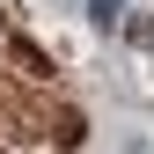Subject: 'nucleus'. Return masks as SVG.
<instances>
[{
    "label": "nucleus",
    "instance_id": "nucleus-2",
    "mask_svg": "<svg viewBox=\"0 0 154 154\" xmlns=\"http://www.w3.org/2000/svg\"><path fill=\"white\" fill-rule=\"evenodd\" d=\"M51 140H59V147H81V140H88V118H81L73 103H59V110H51Z\"/></svg>",
    "mask_w": 154,
    "mask_h": 154
},
{
    "label": "nucleus",
    "instance_id": "nucleus-4",
    "mask_svg": "<svg viewBox=\"0 0 154 154\" xmlns=\"http://www.w3.org/2000/svg\"><path fill=\"white\" fill-rule=\"evenodd\" d=\"M88 8H95V22H103V29L118 22V0H88Z\"/></svg>",
    "mask_w": 154,
    "mask_h": 154
},
{
    "label": "nucleus",
    "instance_id": "nucleus-3",
    "mask_svg": "<svg viewBox=\"0 0 154 154\" xmlns=\"http://www.w3.org/2000/svg\"><path fill=\"white\" fill-rule=\"evenodd\" d=\"M125 37H132L140 51H154V15H125Z\"/></svg>",
    "mask_w": 154,
    "mask_h": 154
},
{
    "label": "nucleus",
    "instance_id": "nucleus-1",
    "mask_svg": "<svg viewBox=\"0 0 154 154\" xmlns=\"http://www.w3.org/2000/svg\"><path fill=\"white\" fill-rule=\"evenodd\" d=\"M8 59H15V66H22V73H29V81H51V59H44V51H37V44H29V37H8Z\"/></svg>",
    "mask_w": 154,
    "mask_h": 154
},
{
    "label": "nucleus",
    "instance_id": "nucleus-5",
    "mask_svg": "<svg viewBox=\"0 0 154 154\" xmlns=\"http://www.w3.org/2000/svg\"><path fill=\"white\" fill-rule=\"evenodd\" d=\"M0 37H8V15H0Z\"/></svg>",
    "mask_w": 154,
    "mask_h": 154
},
{
    "label": "nucleus",
    "instance_id": "nucleus-6",
    "mask_svg": "<svg viewBox=\"0 0 154 154\" xmlns=\"http://www.w3.org/2000/svg\"><path fill=\"white\" fill-rule=\"evenodd\" d=\"M0 154H8V147H0Z\"/></svg>",
    "mask_w": 154,
    "mask_h": 154
}]
</instances>
